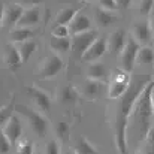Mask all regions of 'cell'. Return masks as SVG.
Instances as JSON below:
<instances>
[{"label": "cell", "instance_id": "obj_1", "mask_svg": "<svg viewBox=\"0 0 154 154\" xmlns=\"http://www.w3.org/2000/svg\"><path fill=\"white\" fill-rule=\"evenodd\" d=\"M148 82H150V78L139 81L135 85H130L129 90L126 91V94L118 99L117 112H115V123H114L115 145H117L118 154H127V127H129V123H130L133 106H135L136 99L144 91V88Z\"/></svg>", "mask_w": 154, "mask_h": 154}, {"label": "cell", "instance_id": "obj_2", "mask_svg": "<svg viewBox=\"0 0 154 154\" xmlns=\"http://www.w3.org/2000/svg\"><path fill=\"white\" fill-rule=\"evenodd\" d=\"M154 117V79H150V82L145 85L144 91L136 99L133 112L130 120L135 121V130L138 132L139 141H145L150 135L151 123Z\"/></svg>", "mask_w": 154, "mask_h": 154}, {"label": "cell", "instance_id": "obj_3", "mask_svg": "<svg viewBox=\"0 0 154 154\" xmlns=\"http://www.w3.org/2000/svg\"><path fill=\"white\" fill-rule=\"evenodd\" d=\"M15 111H18L21 115L26 117V120L29 121L32 130H33L38 136L44 138V136L47 135L48 121H47V118H45L42 114H39V112H36V111H33V109H30V108H27V106H24V105H15Z\"/></svg>", "mask_w": 154, "mask_h": 154}, {"label": "cell", "instance_id": "obj_4", "mask_svg": "<svg viewBox=\"0 0 154 154\" xmlns=\"http://www.w3.org/2000/svg\"><path fill=\"white\" fill-rule=\"evenodd\" d=\"M130 85H132L130 73L124 72L123 69H117L114 72L112 79H111V84H109V90H108L109 99L117 100V99L123 97L126 94V91L129 90Z\"/></svg>", "mask_w": 154, "mask_h": 154}, {"label": "cell", "instance_id": "obj_5", "mask_svg": "<svg viewBox=\"0 0 154 154\" xmlns=\"http://www.w3.org/2000/svg\"><path fill=\"white\" fill-rule=\"evenodd\" d=\"M139 50H141V45L138 44V41L133 36H129L124 50L120 54V69L130 73L135 69V61L138 60Z\"/></svg>", "mask_w": 154, "mask_h": 154}, {"label": "cell", "instance_id": "obj_6", "mask_svg": "<svg viewBox=\"0 0 154 154\" xmlns=\"http://www.w3.org/2000/svg\"><path fill=\"white\" fill-rule=\"evenodd\" d=\"M64 67L63 60L57 54H50L47 55L39 67V79H51L57 73H60Z\"/></svg>", "mask_w": 154, "mask_h": 154}, {"label": "cell", "instance_id": "obj_7", "mask_svg": "<svg viewBox=\"0 0 154 154\" xmlns=\"http://www.w3.org/2000/svg\"><path fill=\"white\" fill-rule=\"evenodd\" d=\"M97 38H99V35H97L96 30H88V32L75 35V36H73V41H72V48H73V51H76L82 57L84 52L93 45V42H94Z\"/></svg>", "mask_w": 154, "mask_h": 154}, {"label": "cell", "instance_id": "obj_8", "mask_svg": "<svg viewBox=\"0 0 154 154\" xmlns=\"http://www.w3.org/2000/svg\"><path fill=\"white\" fill-rule=\"evenodd\" d=\"M133 35H135V39L138 41L139 45L142 44V45L147 47V44H151L153 36H154L151 21L142 20V21L135 23V26H133Z\"/></svg>", "mask_w": 154, "mask_h": 154}, {"label": "cell", "instance_id": "obj_9", "mask_svg": "<svg viewBox=\"0 0 154 154\" xmlns=\"http://www.w3.org/2000/svg\"><path fill=\"white\" fill-rule=\"evenodd\" d=\"M24 14V8L20 3H12L8 8H5V14H3V24L6 27H14L18 26L21 17Z\"/></svg>", "mask_w": 154, "mask_h": 154}, {"label": "cell", "instance_id": "obj_10", "mask_svg": "<svg viewBox=\"0 0 154 154\" xmlns=\"http://www.w3.org/2000/svg\"><path fill=\"white\" fill-rule=\"evenodd\" d=\"M106 48H108V41L105 38H97L93 45L84 52V55L81 57L84 61H96L102 57L103 54L106 52Z\"/></svg>", "mask_w": 154, "mask_h": 154}, {"label": "cell", "instance_id": "obj_11", "mask_svg": "<svg viewBox=\"0 0 154 154\" xmlns=\"http://www.w3.org/2000/svg\"><path fill=\"white\" fill-rule=\"evenodd\" d=\"M29 94H30L33 102L36 103V106L42 112L48 114L51 111V99H50V96L45 91H42L41 88H36V87H30L29 88Z\"/></svg>", "mask_w": 154, "mask_h": 154}, {"label": "cell", "instance_id": "obj_12", "mask_svg": "<svg viewBox=\"0 0 154 154\" xmlns=\"http://www.w3.org/2000/svg\"><path fill=\"white\" fill-rule=\"evenodd\" d=\"M3 52H5V60H6L9 69L11 70H17L21 66V63H23L20 50L14 44H6L5 48H3Z\"/></svg>", "mask_w": 154, "mask_h": 154}, {"label": "cell", "instance_id": "obj_13", "mask_svg": "<svg viewBox=\"0 0 154 154\" xmlns=\"http://www.w3.org/2000/svg\"><path fill=\"white\" fill-rule=\"evenodd\" d=\"M5 135L8 136V139L12 142V144H15L20 138H21V135H23V124H21V121H20V118L18 117H12L9 121H8V124L5 126Z\"/></svg>", "mask_w": 154, "mask_h": 154}, {"label": "cell", "instance_id": "obj_14", "mask_svg": "<svg viewBox=\"0 0 154 154\" xmlns=\"http://www.w3.org/2000/svg\"><path fill=\"white\" fill-rule=\"evenodd\" d=\"M39 21H41V11H39V8L32 6L29 9H24V14H23V17H21V20H20L17 27H27V29H30V27L36 26Z\"/></svg>", "mask_w": 154, "mask_h": 154}, {"label": "cell", "instance_id": "obj_15", "mask_svg": "<svg viewBox=\"0 0 154 154\" xmlns=\"http://www.w3.org/2000/svg\"><path fill=\"white\" fill-rule=\"evenodd\" d=\"M88 30H93L91 29L90 18H87L85 15H82L81 12H78L76 17L73 18V21L69 26V32L75 36V35H79V33H84V32H88Z\"/></svg>", "mask_w": 154, "mask_h": 154}, {"label": "cell", "instance_id": "obj_16", "mask_svg": "<svg viewBox=\"0 0 154 154\" xmlns=\"http://www.w3.org/2000/svg\"><path fill=\"white\" fill-rule=\"evenodd\" d=\"M127 35L124 30H117L111 35L109 41H108V47L111 48V51L114 54H121V51L124 50L126 44H127Z\"/></svg>", "mask_w": 154, "mask_h": 154}, {"label": "cell", "instance_id": "obj_17", "mask_svg": "<svg viewBox=\"0 0 154 154\" xmlns=\"http://www.w3.org/2000/svg\"><path fill=\"white\" fill-rule=\"evenodd\" d=\"M32 38H33V30L32 29H27V27H15L9 33L11 44H17V42L23 44L26 41H30Z\"/></svg>", "mask_w": 154, "mask_h": 154}, {"label": "cell", "instance_id": "obj_18", "mask_svg": "<svg viewBox=\"0 0 154 154\" xmlns=\"http://www.w3.org/2000/svg\"><path fill=\"white\" fill-rule=\"evenodd\" d=\"M108 75V69L103 63H91L87 69V76L88 79H94V81H100L106 78Z\"/></svg>", "mask_w": 154, "mask_h": 154}, {"label": "cell", "instance_id": "obj_19", "mask_svg": "<svg viewBox=\"0 0 154 154\" xmlns=\"http://www.w3.org/2000/svg\"><path fill=\"white\" fill-rule=\"evenodd\" d=\"M117 14L112 12V11H106V9H96V21L100 27H106L112 23L117 21Z\"/></svg>", "mask_w": 154, "mask_h": 154}, {"label": "cell", "instance_id": "obj_20", "mask_svg": "<svg viewBox=\"0 0 154 154\" xmlns=\"http://www.w3.org/2000/svg\"><path fill=\"white\" fill-rule=\"evenodd\" d=\"M76 14H78V11H75V9H72V8H66V9H61L58 14H57V18H55V21H57V26H70V23L73 21V18L76 17Z\"/></svg>", "mask_w": 154, "mask_h": 154}, {"label": "cell", "instance_id": "obj_21", "mask_svg": "<svg viewBox=\"0 0 154 154\" xmlns=\"http://www.w3.org/2000/svg\"><path fill=\"white\" fill-rule=\"evenodd\" d=\"M103 90V84L100 81H94V79H87L84 84V93L88 97H97Z\"/></svg>", "mask_w": 154, "mask_h": 154}, {"label": "cell", "instance_id": "obj_22", "mask_svg": "<svg viewBox=\"0 0 154 154\" xmlns=\"http://www.w3.org/2000/svg\"><path fill=\"white\" fill-rule=\"evenodd\" d=\"M50 45L55 52H67L72 47V41L69 38H55V36H52V39L50 41Z\"/></svg>", "mask_w": 154, "mask_h": 154}, {"label": "cell", "instance_id": "obj_23", "mask_svg": "<svg viewBox=\"0 0 154 154\" xmlns=\"http://www.w3.org/2000/svg\"><path fill=\"white\" fill-rule=\"evenodd\" d=\"M75 151L78 154H99V151L96 150V147L88 139H85V138L78 139L76 147H75Z\"/></svg>", "mask_w": 154, "mask_h": 154}, {"label": "cell", "instance_id": "obj_24", "mask_svg": "<svg viewBox=\"0 0 154 154\" xmlns=\"http://www.w3.org/2000/svg\"><path fill=\"white\" fill-rule=\"evenodd\" d=\"M78 99H79V94L75 90V87H72V85H66L63 88L61 94H60L61 103H75V102H78Z\"/></svg>", "mask_w": 154, "mask_h": 154}, {"label": "cell", "instance_id": "obj_25", "mask_svg": "<svg viewBox=\"0 0 154 154\" xmlns=\"http://www.w3.org/2000/svg\"><path fill=\"white\" fill-rule=\"evenodd\" d=\"M138 61L141 64L153 66L154 64V50L150 47H141L139 54H138Z\"/></svg>", "mask_w": 154, "mask_h": 154}, {"label": "cell", "instance_id": "obj_26", "mask_svg": "<svg viewBox=\"0 0 154 154\" xmlns=\"http://www.w3.org/2000/svg\"><path fill=\"white\" fill-rule=\"evenodd\" d=\"M36 42L35 41H26V42H23L21 45H20V54H21V58H23V61H27L32 55H33V52L36 51Z\"/></svg>", "mask_w": 154, "mask_h": 154}, {"label": "cell", "instance_id": "obj_27", "mask_svg": "<svg viewBox=\"0 0 154 154\" xmlns=\"http://www.w3.org/2000/svg\"><path fill=\"white\" fill-rule=\"evenodd\" d=\"M14 111H15V103L14 102L8 103V105L0 108V127L8 124V121L14 117Z\"/></svg>", "mask_w": 154, "mask_h": 154}, {"label": "cell", "instance_id": "obj_28", "mask_svg": "<svg viewBox=\"0 0 154 154\" xmlns=\"http://www.w3.org/2000/svg\"><path fill=\"white\" fill-rule=\"evenodd\" d=\"M55 133L60 139L67 141L69 139V124L66 121H58L55 126Z\"/></svg>", "mask_w": 154, "mask_h": 154}, {"label": "cell", "instance_id": "obj_29", "mask_svg": "<svg viewBox=\"0 0 154 154\" xmlns=\"http://www.w3.org/2000/svg\"><path fill=\"white\" fill-rule=\"evenodd\" d=\"M11 141L8 139V136L5 135V132H3V129H0V154H6L9 153V150H11Z\"/></svg>", "mask_w": 154, "mask_h": 154}, {"label": "cell", "instance_id": "obj_30", "mask_svg": "<svg viewBox=\"0 0 154 154\" xmlns=\"http://www.w3.org/2000/svg\"><path fill=\"white\" fill-rule=\"evenodd\" d=\"M145 142V148H144V154H154V130L150 132V135L147 136Z\"/></svg>", "mask_w": 154, "mask_h": 154}, {"label": "cell", "instance_id": "obj_31", "mask_svg": "<svg viewBox=\"0 0 154 154\" xmlns=\"http://www.w3.org/2000/svg\"><path fill=\"white\" fill-rule=\"evenodd\" d=\"M153 5H154V0H141L139 12L142 15H150V12L153 11Z\"/></svg>", "mask_w": 154, "mask_h": 154}, {"label": "cell", "instance_id": "obj_32", "mask_svg": "<svg viewBox=\"0 0 154 154\" xmlns=\"http://www.w3.org/2000/svg\"><path fill=\"white\" fill-rule=\"evenodd\" d=\"M69 33H70L69 27H66V26H55L52 30V36H55V38H67Z\"/></svg>", "mask_w": 154, "mask_h": 154}, {"label": "cell", "instance_id": "obj_33", "mask_svg": "<svg viewBox=\"0 0 154 154\" xmlns=\"http://www.w3.org/2000/svg\"><path fill=\"white\" fill-rule=\"evenodd\" d=\"M18 154H33V144L30 141H23L18 145Z\"/></svg>", "mask_w": 154, "mask_h": 154}, {"label": "cell", "instance_id": "obj_34", "mask_svg": "<svg viewBox=\"0 0 154 154\" xmlns=\"http://www.w3.org/2000/svg\"><path fill=\"white\" fill-rule=\"evenodd\" d=\"M45 154H61V150L58 147L57 141H50L45 147Z\"/></svg>", "mask_w": 154, "mask_h": 154}, {"label": "cell", "instance_id": "obj_35", "mask_svg": "<svg viewBox=\"0 0 154 154\" xmlns=\"http://www.w3.org/2000/svg\"><path fill=\"white\" fill-rule=\"evenodd\" d=\"M100 2V8L106 9V11H115L118 9V5H117V0H99Z\"/></svg>", "mask_w": 154, "mask_h": 154}, {"label": "cell", "instance_id": "obj_36", "mask_svg": "<svg viewBox=\"0 0 154 154\" xmlns=\"http://www.w3.org/2000/svg\"><path fill=\"white\" fill-rule=\"evenodd\" d=\"M130 3H132V0H117V5L120 9H127L130 6Z\"/></svg>", "mask_w": 154, "mask_h": 154}, {"label": "cell", "instance_id": "obj_37", "mask_svg": "<svg viewBox=\"0 0 154 154\" xmlns=\"http://www.w3.org/2000/svg\"><path fill=\"white\" fill-rule=\"evenodd\" d=\"M21 2H24V3L27 2V3H30L32 6H36V5H39V3H42L44 0H21Z\"/></svg>", "mask_w": 154, "mask_h": 154}, {"label": "cell", "instance_id": "obj_38", "mask_svg": "<svg viewBox=\"0 0 154 154\" xmlns=\"http://www.w3.org/2000/svg\"><path fill=\"white\" fill-rule=\"evenodd\" d=\"M3 14H5V9H3V6H2V3H0V27H2V24H3Z\"/></svg>", "mask_w": 154, "mask_h": 154}, {"label": "cell", "instance_id": "obj_39", "mask_svg": "<svg viewBox=\"0 0 154 154\" xmlns=\"http://www.w3.org/2000/svg\"><path fill=\"white\" fill-rule=\"evenodd\" d=\"M61 154H78L75 150H67V151H64V153H61Z\"/></svg>", "mask_w": 154, "mask_h": 154}, {"label": "cell", "instance_id": "obj_40", "mask_svg": "<svg viewBox=\"0 0 154 154\" xmlns=\"http://www.w3.org/2000/svg\"><path fill=\"white\" fill-rule=\"evenodd\" d=\"M151 26H153V32H154V24H151Z\"/></svg>", "mask_w": 154, "mask_h": 154}, {"label": "cell", "instance_id": "obj_41", "mask_svg": "<svg viewBox=\"0 0 154 154\" xmlns=\"http://www.w3.org/2000/svg\"><path fill=\"white\" fill-rule=\"evenodd\" d=\"M81 2H87V0H81Z\"/></svg>", "mask_w": 154, "mask_h": 154}]
</instances>
